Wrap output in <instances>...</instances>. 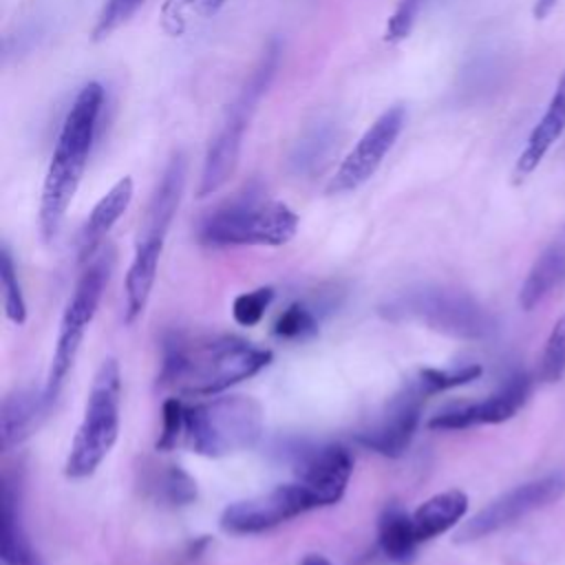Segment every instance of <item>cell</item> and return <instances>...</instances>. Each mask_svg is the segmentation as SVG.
Wrapping results in <instances>:
<instances>
[{
  "label": "cell",
  "instance_id": "obj_35",
  "mask_svg": "<svg viewBox=\"0 0 565 565\" xmlns=\"http://www.w3.org/2000/svg\"><path fill=\"white\" fill-rule=\"evenodd\" d=\"M205 2V11L207 13H214V11H218L227 0H203Z\"/></svg>",
  "mask_w": 565,
  "mask_h": 565
},
{
  "label": "cell",
  "instance_id": "obj_29",
  "mask_svg": "<svg viewBox=\"0 0 565 565\" xmlns=\"http://www.w3.org/2000/svg\"><path fill=\"white\" fill-rule=\"evenodd\" d=\"M141 4H143V0H106L102 11H99V15H97V20H95L93 40L95 42L106 40L121 24H126Z\"/></svg>",
  "mask_w": 565,
  "mask_h": 565
},
{
  "label": "cell",
  "instance_id": "obj_28",
  "mask_svg": "<svg viewBox=\"0 0 565 565\" xmlns=\"http://www.w3.org/2000/svg\"><path fill=\"white\" fill-rule=\"evenodd\" d=\"M271 302H274V287H256L252 291L238 294L232 302V318L241 327H256Z\"/></svg>",
  "mask_w": 565,
  "mask_h": 565
},
{
  "label": "cell",
  "instance_id": "obj_19",
  "mask_svg": "<svg viewBox=\"0 0 565 565\" xmlns=\"http://www.w3.org/2000/svg\"><path fill=\"white\" fill-rule=\"evenodd\" d=\"M565 130V73L558 77L556 88L552 93V99L539 119V124L532 128L525 148L521 150L516 166H514V181H523L527 174H532L552 143L563 135Z\"/></svg>",
  "mask_w": 565,
  "mask_h": 565
},
{
  "label": "cell",
  "instance_id": "obj_24",
  "mask_svg": "<svg viewBox=\"0 0 565 565\" xmlns=\"http://www.w3.org/2000/svg\"><path fill=\"white\" fill-rule=\"evenodd\" d=\"M0 280H2V302H4V313L13 324H24L26 320V302L22 296V287L15 274V265L11 258V252L7 245L0 249Z\"/></svg>",
  "mask_w": 565,
  "mask_h": 565
},
{
  "label": "cell",
  "instance_id": "obj_26",
  "mask_svg": "<svg viewBox=\"0 0 565 565\" xmlns=\"http://www.w3.org/2000/svg\"><path fill=\"white\" fill-rule=\"evenodd\" d=\"M565 375V313L554 322L541 362H539V380L554 384Z\"/></svg>",
  "mask_w": 565,
  "mask_h": 565
},
{
  "label": "cell",
  "instance_id": "obj_7",
  "mask_svg": "<svg viewBox=\"0 0 565 565\" xmlns=\"http://www.w3.org/2000/svg\"><path fill=\"white\" fill-rule=\"evenodd\" d=\"M278 57H280V46H278V42H271L265 49V53L258 60L252 75L247 77L245 86L241 88L236 102L227 108L223 126L218 128L216 137L210 141L207 152H205L201 181H199V196H207V194L216 192L234 174V170L238 166V157H241L243 135L249 126V119L256 110L258 99L265 95L267 86L274 79Z\"/></svg>",
  "mask_w": 565,
  "mask_h": 565
},
{
  "label": "cell",
  "instance_id": "obj_6",
  "mask_svg": "<svg viewBox=\"0 0 565 565\" xmlns=\"http://www.w3.org/2000/svg\"><path fill=\"white\" fill-rule=\"evenodd\" d=\"M119 404H121V373L117 360L108 358L99 364L82 424L73 437L64 475L71 479L90 477L106 455L113 450L119 435Z\"/></svg>",
  "mask_w": 565,
  "mask_h": 565
},
{
  "label": "cell",
  "instance_id": "obj_31",
  "mask_svg": "<svg viewBox=\"0 0 565 565\" xmlns=\"http://www.w3.org/2000/svg\"><path fill=\"white\" fill-rule=\"evenodd\" d=\"M161 494L172 505H188L196 499V483L185 470L170 466L161 479Z\"/></svg>",
  "mask_w": 565,
  "mask_h": 565
},
{
  "label": "cell",
  "instance_id": "obj_25",
  "mask_svg": "<svg viewBox=\"0 0 565 565\" xmlns=\"http://www.w3.org/2000/svg\"><path fill=\"white\" fill-rule=\"evenodd\" d=\"M481 375V366L479 364H466L459 369H422L415 377V384L419 386V391L430 397L435 393L468 384L472 380H477Z\"/></svg>",
  "mask_w": 565,
  "mask_h": 565
},
{
  "label": "cell",
  "instance_id": "obj_2",
  "mask_svg": "<svg viewBox=\"0 0 565 565\" xmlns=\"http://www.w3.org/2000/svg\"><path fill=\"white\" fill-rule=\"evenodd\" d=\"M102 108L104 86L99 82H88L79 88L62 121L40 196V232L44 241H53L57 236L66 210L77 192L97 135Z\"/></svg>",
  "mask_w": 565,
  "mask_h": 565
},
{
  "label": "cell",
  "instance_id": "obj_32",
  "mask_svg": "<svg viewBox=\"0 0 565 565\" xmlns=\"http://www.w3.org/2000/svg\"><path fill=\"white\" fill-rule=\"evenodd\" d=\"M426 0H399L393 15L388 18L386 22V42H402L411 35L413 26H415V20L419 15V9L424 7Z\"/></svg>",
  "mask_w": 565,
  "mask_h": 565
},
{
  "label": "cell",
  "instance_id": "obj_20",
  "mask_svg": "<svg viewBox=\"0 0 565 565\" xmlns=\"http://www.w3.org/2000/svg\"><path fill=\"white\" fill-rule=\"evenodd\" d=\"M161 249H163V241L137 238L135 243V256L130 260V267L124 280V294H126L124 320L128 324L135 322L148 305V298L157 278V269H159Z\"/></svg>",
  "mask_w": 565,
  "mask_h": 565
},
{
  "label": "cell",
  "instance_id": "obj_17",
  "mask_svg": "<svg viewBox=\"0 0 565 565\" xmlns=\"http://www.w3.org/2000/svg\"><path fill=\"white\" fill-rule=\"evenodd\" d=\"M0 541L4 565H42L22 523L20 483L11 472L2 475L0 494Z\"/></svg>",
  "mask_w": 565,
  "mask_h": 565
},
{
  "label": "cell",
  "instance_id": "obj_9",
  "mask_svg": "<svg viewBox=\"0 0 565 565\" xmlns=\"http://www.w3.org/2000/svg\"><path fill=\"white\" fill-rule=\"evenodd\" d=\"M563 492H565V472H552L541 479L521 483L508 490L505 494L497 497L486 508H481L472 519H468L459 527L457 541L468 543V541L483 539L492 532H499L512 525L514 521L523 519L525 514L556 501Z\"/></svg>",
  "mask_w": 565,
  "mask_h": 565
},
{
  "label": "cell",
  "instance_id": "obj_11",
  "mask_svg": "<svg viewBox=\"0 0 565 565\" xmlns=\"http://www.w3.org/2000/svg\"><path fill=\"white\" fill-rule=\"evenodd\" d=\"M406 124V108L402 104H395L386 108L358 139V143L349 150V154L338 166L335 174L331 177L327 185V194H344L358 190L362 183H366L393 143L397 141L402 128Z\"/></svg>",
  "mask_w": 565,
  "mask_h": 565
},
{
  "label": "cell",
  "instance_id": "obj_21",
  "mask_svg": "<svg viewBox=\"0 0 565 565\" xmlns=\"http://www.w3.org/2000/svg\"><path fill=\"white\" fill-rule=\"evenodd\" d=\"M563 285H565V227L556 238L550 241V245L539 254V258L530 267L519 291V302L525 311H530Z\"/></svg>",
  "mask_w": 565,
  "mask_h": 565
},
{
  "label": "cell",
  "instance_id": "obj_5",
  "mask_svg": "<svg viewBox=\"0 0 565 565\" xmlns=\"http://www.w3.org/2000/svg\"><path fill=\"white\" fill-rule=\"evenodd\" d=\"M298 232V214L282 201L254 194L234 199L210 212L199 225L205 245H267L289 243Z\"/></svg>",
  "mask_w": 565,
  "mask_h": 565
},
{
  "label": "cell",
  "instance_id": "obj_33",
  "mask_svg": "<svg viewBox=\"0 0 565 565\" xmlns=\"http://www.w3.org/2000/svg\"><path fill=\"white\" fill-rule=\"evenodd\" d=\"M556 2H558V0H536V2H534V9H532L534 18H536V20H545V18L550 15V11L556 7Z\"/></svg>",
  "mask_w": 565,
  "mask_h": 565
},
{
  "label": "cell",
  "instance_id": "obj_14",
  "mask_svg": "<svg viewBox=\"0 0 565 565\" xmlns=\"http://www.w3.org/2000/svg\"><path fill=\"white\" fill-rule=\"evenodd\" d=\"M298 481L309 490L316 508L333 505L342 499L353 472V457L340 444H327L300 455Z\"/></svg>",
  "mask_w": 565,
  "mask_h": 565
},
{
  "label": "cell",
  "instance_id": "obj_3",
  "mask_svg": "<svg viewBox=\"0 0 565 565\" xmlns=\"http://www.w3.org/2000/svg\"><path fill=\"white\" fill-rule=\"evenodd\" d=\"M382 316L419 322L459 340H486L497 331L494 316L470 294L441 285H417L380 307Z\"/></svg>",
  "mask_w": 565,
  "mask_h": 565
},
{
  "label": "cell",
  "instance_id": "obj_23",
  "mask_svg": "<svg viewBox=\"0 0 565 565\" xmlns=\"http://www.w3.org/2000/svg\"><path fill=\"white\" fill-rule=\"evenodd\" d=\"M377 543L388 561L406 565L413 561L419 545L413 527V516L404 512L397 503H391L382 510L377 523Z\"/></svg>",
  "mask_w": 565,
  "mask_h": 565
},
{
  "label": "cell",
  "instance_id": "obj_10",
  "mask_svg": "<svg viewBox=\"0 0 565 565\" xmlns=\"http://www.w3.org/2000/svg\"><path fill=\"white\" fill-rule=\"evenodd\" d=\"M316 501L309 490L296 481L276 486L269 492L230 503L218 519V525L227 534H258L271 530L294 516L313 510Z\"/></svg>",
  "mask_w": 565,
  "mask_h": 565
},
{
  "label": "cell",
  "instance_id": "obj_30",
  "mask_svg": "<svg viewBox=\"0 0 565 565\" xmlns=\"http://www.w3.org/2000/svg\"><path fill=\"white\" fill-rule=\"evenodd\" d=\"M161 415H163V426L154 448L161 452H168L177 446L179 437L185 433V406L179 397H168L163 402Z\"/></svg>",
  "mask_w": 565,
  "mask_h": 565
},
{
  "label": "cell",
  "instance_id": "obj_4",
  "mask_svg": "<svg viewBox=\"0 0 565 565\" xmlns=\"http://www.w3.org/2000/svg\"><path fill=\"white\" fill-rule=\"evenodd\" d=\"M263 406L249 395H212L185 406V444L203 457H227L256 446Z\"/></svg>",
  "mask_w": 565,
  "mask_h": 565
},
{
  "label": "cell",
  "instance_id": "obj_12",
  "mask_svg": "<svg viewBox=\"0 0 565 565\" xmlns=\"http://www.w3.org/2000/svg\"><path fill=\"white\" fill-rule=\"evenodd\" d=\"M426 395L419 391L415 380H411L386 406L382 417L358 433V441L382 455V457H399L406 452L408 444L413 441V435L419 424V413Z\"/></svg>",
  "mask_w": 565,
  "mask_h": 565
},
{
  "label": "cell",
  "instance_id": "obj_22",
  "mask_svg": "<svg viewBox=\"0 0 565 565\" xmlns=\"http://www.w3.org/2000/svg\"><path fill=\"white\" fill-rule=\"evenodd\" d=\"M468 512V497L461 490H444L426 499L415 508L413 527L419 543L430 541L444 532H448L452 525H457L463 514Z\"/></svg>",
  "mask_w": 565,
  "mask_h": 565
},
{
  "label": "cell",
  "instance_id": "obj_27",
  "mask_svg": "<svg viewBox=\"0 0 565 565\" xmlns=\"http://www.w3.org/2000/svg\"><path fill=\"white\" fill-rule=\"evenodd\" d=\"M274 333L282 340H307L318 333V318L307 305L291 302L278 316L274 324Z\"/></svg>",
  "mask_w": 565,
  "mask_h": 565
},
{
  "label": "cell",
  "instance_id": "obj_15",
  "mask_svg": "<svg viewBox=\"0 0 565 565\" xmlns=\"http://www.w3.org/2000/svg\"><path fill=\"white\" fill-rule=\"evenodd\" d=\"M53 402L42 388H15L2 399L0 408V435L2 450L9 452L26 441L44 422Z\"/></svg>",
  "mask_w": 565,
  "mask_h": 565
},
{
  "label": "cell",
  "instance_id": "obj_16",
  "mask_svg": "<svg viewBox=\"0 0 565 565\" xmlns=\"http://www.w3.org/2000/svg\"><path fill=\"white\" fill-rule=\"evenodd\" d=\"M183 188H185V157L183 152H174L150 196L137 238L166 241L170 223L181 203Z\"/></svg>",
  "mask_w": 565,
  "mask_h": 565
},
{
  "label": "cell",
  "instance_id": "obj_13",
  "mask_svg": "<svg viewBox=\"0 0 565 565\" xmlns=\"http://www.w3.org/2000/svg\"><path fill=\"white\" fill-rule=\"evenodd\" d=\"M530 377L525 373H514L508 382L492 393L490 397L475 404L448 406L428 419V428L433 430H463L481 424H501L510 419L530 395Z\"/></svg>",
  "mask_w": 565,
  "mask_h": 565
},
{
  "label": "cell",
  "instance_id": "obj_8",
  "mask_svg": "<svg viewBox=\"0 0 565 565\" xmlns=\"http://www.w3.org/2000/svg\"><path fill=\"white\" fill-rule=\"evenodd\" d=\"M110 269H113V254H104V256L95 258L93 263H88V267L84 269V274L79 276V280L73 289V296L66 302V309L60 320V331H57L51 369H49V375L44 382V393L51 402H55V397L60 395L62 384L77 358L86 327L95 318L97 305H99L104 287L108 282Z\"/></svg>",
  "mask_w": 565,
  "mask_h": 565
},
{
  "label": "cell",
  "instance_id": "obj_1",
  "mask_svg": "<svg viewBox=\"0 0 565 565\" xmlns=\"http://www.w3.org/2000/svg\"><path fill=\"white\" fill-rule=\"evenodd\" d=\"M269 362L271 351L236 335L185 338L174 333L163 344L157 382L185 395H218L256 375Z\"/></svg>",
  "mask_w": 565,
  "mask_h": 565
},
{
  "label": "cell",
  "instance_id": "obj_34",
  "mask_svg": "<svg viewBox=\"0 0 565 565\" xmlns=\"http://www.w3.org/2000/svg\"><path fill=\"white\" fill-rule=\"evenodd\" d=\"M300 565H333V563L322 554H307Z\"/></svg>",
  "mask_w": 565,
  "mask_h": 565
},
{
  "label": "cell",
  "instance_id": "obj_18",
  "mask_svg": "<svg viewBox=\"0 0 565 565\" xmlns=\"http://www.w3.org/2000/svg\"><path fill=\"white\" fill-rule=\"evenodd\" d=\"M135 194V185L130 177H121L93 207L88 214L79 238H77V258L79 263H88L99 245L104 243L106 234L113 230V225L121 218V214L128 210Z\"/></svg>",
  "mask_w": 565,
  "mask_h": 565
}]
</instances>
